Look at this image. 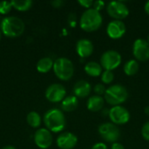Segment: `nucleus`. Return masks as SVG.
Wrapping results in <instances>:
<instances>
[{"label":"nucleus","mask_w":149,"mask_h":149,"mask_svg":"<svg viewBox=\"0 0 149 149\" xmlns=\"http://www.w3.org/2000/svg\"><path fill=\"white\" fill-rule=\"evenodd\" d=\"M92 91L91 84L86 80H79L73 86L74 96L77 98H86L87 97Z\"/></svg>","instance_id":"dca6fc26"},{"label":"nucleus","mask_w":149,"mask_h":149,"mask_svg":"<svg viewBox=\"0 0 149 149\" xmlns=\"http://www.w3.org/2000/svg\"><path fill=\"white\" fill-rule=\"evenodd\" d=\"M145 113H146L147 115H149V106H148V107L145 108Z\"/></svg>","instance_id":"f704fd0d"},{"label":"nucleus","mask_w":149,"mask_h":149,"mask_svg":"<svg viewBox=\"0 0 149 149\" xmlns=\"http://www.w3.org/2000/svg\"><path fill=\"white\" fill-rule=\"evenodd\" d=\"M53 64L54 62L51 58H43L37 63V70L42 73L48 72L52 68H53Z\"/></svg>","instance_id":"412c9836"},{"label":"nucleus","mask_w":149,"mask_h":149,"mask_svg":"<svg viewBox=\"0 0 149 149\" xmlns=\"http://www.w3.org/2000/svg\"><path fill=\"white\" fill-rule=\"evenodd\" d=\"M98 132L100 137L107 142L115 143L120 137L119 127L112 122H105L99 126Z\"/></svg>","instance_id":"423d86ee"},{"label":"nucleus","mask_w":149,"mask_h":149,"mask_svg":"<svg viewBox=\"0 0 149 149\" xmlns=\"http://www.w3.org/2000/svg\"><path fill=\"white\" fill-rule=\"evenodd\" d=\"M105 6H106L105 2H103V1H101V0H97V1H94L93 5V8L94 10L100 11V10H101Z\"/></svg>","instance_id":"c85d7f7f"},{"label":"nucleus","mask_w":149,"mask_h":149,"mask_svg":"<svg viewBox=\"0 0 149 149\" xmlns=\"http://www.w3.org/2000/svg\"><path fill=\"white\" fill-rule=\"evenodd\" d=\"M107 11L108 15L113 18V20H123L129 15L128 7L120 1L110 2L107 6Z\"/></svg>","instance_id":"6e6552de"},{"label":"nucleus","mask_w":149,"mask_h":149,"mask_svg":"<svg viewBox=\"0 0 149 149\" xmlns=\"http://www.w3.org/2000/svg\"><path fill=\"white\" fill-rule=\"evenodd\" d=\"M102 22L103 17L100 12L91 8L85 10L81 15L79 25L83 31L86 32H93L100 28Z\"/></svg>","instance_id":"f257e3e1"},{"label":"nucleus","mask_w":149,"mask_h":149,"mask_svg":"<svg viewBox=\"0 0 149 149\" xmlns=\"http://www.w3.org/2000/svg\"><path fill=\"white\" fill-rule=\"evenodd\" d=\"M1 30L5 36L9 38H17L23 34L24 24L19 17H7L1 22Z\"/></svg>","instance_id":"20e7f679"},{"label":"nucleus","mask_w":149,"mask_h":149,"mask_svg":"<svg viewBox=\"0 0 149 149\" xmlns=\"http://www.w3.org/2000/svg\"><path fill=\"white\" fill-rule=\"evenodd\" d=\"M126 31V24L121 20H113L108 23L107 27V35L113 39H119L122 38Z\"/></svg>","instance_id":"f8f14e48"},{"label":"nucleus","mask_w":149,"mask_h":149,"mask_svg":"<svg viewBox=\"0 0 149 149\" xmlns=\"http://www.w3.org/2000/svg\"><path fill=\"white\" fill-rule=\"evenodd\" d=\"M111 149H125V148H124V146L121 143L115 142V143H113L112 144Z\"/></svg>","instance_id":"7c9ffc66"},{"label":"nucleus","mask_w":149,"mask_h":149,"mask_svg":"<svg viewBox=\"0 0 149 149\" xmlns=\"http://www.w3.org/2000/svg\"><path fill=\"white\" fill-rule=\"evenodd\" d=\"M105 105V100L102 96L93 95L87 100V109L91 112H100Z\"/></svg>","instance_id":"f3484780"},{"label":"nucleus","mask_w":149,"mask_h":149,"mask_svg":"<svg viewBox=\"0 0 149 149\" xmlns=\"http://www.w3.org/2000/svg\"><path fill=\"white\" fill-rule=\"evenodd\" d=\"M93 51L94 46L91 40L87 38H81L78 40L76 44V52L79 57L88 58L93 53Z\"/></svg>","instance_id":"2eb2a0df"},{"label":"nucleus","mask_w":149,"mask_h":149,"mask_svg":"<svg viewBox=\"0 0 149 149\" xmlns=\"http://www.w3.org/2000/svg\"><path fill=\"white\" fill-rule=\"evenodd\" d=\"M106 90H107V88H106L105 85H104V84H100V83L96 84V85L94 86V87H93L94 93H96V95H99V96L104 95L105 93H106Z\"/></svg>","instance_id":"a878e982"},{"label":"nucleus","mask_w":149,"mask_h":149,"mask_svg":"<svg viewBox=\"0 0 149 149\" xmlns=\"http://www.w3.org/2000/svg\"><path fill=\"white\" fill-rule=\"evenodd\" d=\"M79 106V100L76 96H68L62 100L61 107L65 112H72Z\"/></svg>","instance_id":"6ab92c4d"},{"label":"nucleus","mask_w":149,"mask_h":149,"mask_svg":"<svg viewBox=\"0 0 149 149\" xmlns=\"http://www.w3.org/2000/svg\"><path fill=\"white\" fill-rule=\"evenodd\" d=\"M34 141L39 148L46 149L52 144V135L48 129L40 128L35 133Z\"/></svg>","instance_id":"ddd939ff"},{"label":"nucleus","mask_w":149,"mask_h":149,"mask_svg":"<svg viewBox=\"0 0 149 149\" xmlns=\"http://www.w3.org/2000/svg\"><path fill=\"white\" fill-rule=\"evenodd\" d=\"M133 54L137 61L149 60V43L147 39L138 38L133 45Z\"/></svg>","instance_id":"9d476101"},{"label":"nucleus","mask_w":149,"mask_h":149,"mask_svg":"<svg viewBox=\"0 0 149 149\" xmlns=\"http://www.w3.org/2000/svg\"><path fill=\"white\" fill-rule=\"evenodd\" d=\"M121 55L114 50H108L100 57V65L105 71H113L118 68L121 64Z\"/></svg>","instance_id":"0eeeda50"},{"label":"nucleus","mask_w":149,"mask_h":149,"mask_svg":"<svg viewBox=\"0 0 149 149\" xmlns=\"http://www.w3.org/2000/svg\"><path fill=\"white\" fill-rule=\"evenodd\" d=\"M10 3L12 7L20 11H25L29 10L32 4V2L31 0H12L10 1Z\"/></svg>","instance_id":"4be33fe9"},{"label":"nucleus","mask_w":149,"mask_h":149,"mask_svg":"<svg viewBox=\"0 0 149 149\" xmlns=\"http://www.w3.org/2000/svg\"><path fill=\"white\" fill-rule=\"evenodd\" d=\"M53 71L55 75L63 81L72 79L74 73V66L72 62L66 58H59L53 64Z\"/></svg>","instance_id":"39448f33"},{"label":"nucleus","mask_w":149,"mask_h":149,"mask_svg":"<svg viewBox=\"0 0 149 149\" xmlns=\"http://www.w3.org/2000/svg\"><path fill=\"white\" fill-rule=\"evenodd\" d=\"M78 143V138L70 132L62 133L57 138V145L61 149H72Z\"/></svg>","instance_id":"4468645a"},{"label":"nucleus","mask_w":149,"mask_h":149,"mask_svg":"<svg viewBox=\"0 0 149 149\" xmlns=\"http://www.w3.org/2000/svg\"><path fill=\"white\" fill-rule=\"evenodd\" d=\"M128 99L127 89L120 84L110 86L104 94L105 101L112 107L120 106Z\"/></svg>","instance_id":"f03ea898"},{"label":"nucleus","mask_w":149,"mask_h":149,"mask_svg":"<svg viewBox=\"0 0 149 149\" xmlns=\"http://www.w3.org/2000/svg\"><path fill=\"white\" fill-rule=\"evenodd\" d=\"M141 135L144 140L149 141V121H147L141 128Z\"/></svg>","instance_id":"bb28decb"},{"label":"nucleus","mask_w":149,"mask_h":149,"mask_svg":"<svg viewBox=\"0 0 149 149\" xmlns=\"http://www.w3.org/2000/svg\"><path fill=\"white\" fill-rule=\"evenodd\" d=\"M114 80V73L113 71H104L101 74V81L103 84L110 85Z\"/></svg>","instance_id":"b1692460"},{"label":"nucleus","mask_w":149,"mask_h":149,"mask_svg":"<svg viewBox=\"0 0 149 149\" xmlns=\"http://www.w3.org/2000/svg\"><path fill=\"white\" fill-rule=\"evenodd\" d=\"M12 8L11 3L8 1H2L0 2V14H7L10 11Z\"/></svg>","instance_id":"393cba45"},{"label":"nucleus","mask_w":149,"mask_h":149,"mask_svg":"<svg viewBox=\"0 0 149 149\" xmlns=\"http://www.w3.org/2000/svg\"><path fill=\"white\" fill-rule=\"evenodd\" d=\"M65 94L66 90L65 86L60 84H52L49 86L45 91L46 99L52 103L62 101L65 98Z\"/></svg>","instance_id":"9b49d317"},{"label":"nucleus","mask_w":149,"mask_h":149,"mask_svg":"<svg viewBox=\"0 0 149 149\" xmlns=\"http://www.w3.org/2000/svg\"><path fill=\"white\" fill-rule=\"evenodd\" d=\"M27 122L31 127H38L41 124V117L37 112H31L27 115Z\"/></svg>","instance_id":"5701e85b"},{"label":"nucleus","mask_w":149,"mask_h":149,"mask_svg":"<svg viewBox=\"0 0 149 149\" xmlns=\"http://www.w3.org/2000/svg\"><path fill=\"white\" fill-rule=\"evenodd\" d=\"M139 68H140V65H139L138 61L136 59H130L125 63L123 70L126 75L134 76L138 72Z\"/></svg>","instance_id":"aec40b11"},{"label":"nucleus","mask_w":149,"mask_h":149,"mask_svg":"<svg viewBox=\"0 0 149 149\" xmlns=\"http://www.w3.org/2000/svg\"><path fill=\"white\" fill-rule=\"evenodd\" d=\"M108 116L112 123L117 125H124L127 123L130 120V113L128 110L122 106L113 107L109 112Z\"/></svg>","instance_id":"1a4fd4ad"},{"label":"nucleus","mask_w":149,"mask_h":149,"mask_svg":"<svg viewBox=\"0 0 149 149\" xmlns=\"http://www.w3.org/2000/svg\"><path fill=\"white\" fill-rule=\"evenodd\" d=\"M91 149H108V148H107V146L105 143H103V142H98V143L94 144L92 147Z\"/></svg>","instance_id":"c756f323"},{"label":"nucleus","mask_w":149,"mask_h":149,"mask_svg":"<svg viewBox=\"0 0 149 149\" xmlns=\"http://www.w3.org/2000/svg\"><path fill=\"white\" fill-rule=\"evenodd\" d=\"M0 39H1V31H0Z\"/></svg>","instance_id":"e433bc0d"},{"label":"nucleus","mask_w":149,"mask_h":149,"mask_svg":"<svg viewBox=\"0 0 149 149\" xmlns=\"http://www.w3.org/2000/svg\"><path fill=\"white\" fill-rule=\"evenodd\" d=\"M102 66L100 63L95 61H90L85 65V72L88 76L91 77H99L102 74Z\"/></svg>","instance_id":"a211bd4d"},{"label":"nucleus","mask_w":149,"mask_h":149,"mask_svg":"<svg viewBox=\"0 0 149 149\" xmlns=\"http://www.w3.org/2000/svg\"><path fill=\"white\" fill-rule=\"evenodd\" d=\"M64 3V2L63 1H61V0H55V1H52V4L55 7V8H59V7H61V5Z\"/></svg>","instance_id":"2f4dec72"},{"label":"nucleus","mask_w":149,"mask_h":149,"mask_svg":"<svg viewBox=\"0 0 149 149\" xmlns=\"http://www.w3.org/2000/svg\"><path fill=\"white\" fill-rule=\"evenodd\" d=\"M147 41H148V43H149V35H148V38H147Z\"/></svg>","instance_id":"c9c22d12"},{"label":"nucleus","mask_w":149,"mask_h":149,"mask_svg":"<svg viewBox=\"0 0 149 149\" xmlns=\"http://www.w3.org/2000/svg\"><path fill=\"white\" fill-rule=\"evenodd\" d=\"M2 149H16L14 147H12V146H6V147H4V148H3Z\"/></svg>","instance_id":"72a5a7b5"},{"label":"nucleus","mask_w":149,"mask_h":149,"mask_svg":"<svg viewBox=\"0 0 149 149\" xmlns=\"http://www.w3.org/2000/svg\"><path fill=\"white\" fill-rule=\"evenodd\" d=\"M78 3L82 6V7H84V8H86V10H88V9H91V7L93 5V1H92V0H79L78 1Z\"/></svg>","instance_id":"cd10ccee"},{"label":"nucleus","mask_w":149,"mask_h":149,"mask_svg":"<svg viewBox=\"0 0 149 149\" xmlns=\"http://www.w3.org/2000/svg\"><path fill=\"white\" fill-rule=\"evenodd\" d=\"M144 9H145V11H146V13L149 15V1H148L146 3H145V7H144Z\"/></svg>","instance_id":"473e14b6"},{"label":"nucleus","mask_w":149,"mask_h":149,"mask_svg":"<svg viewBox=\"0 0 149 149\" xmlns=\"http://www.w3.org/2000/svg\"><path fill=\"white\" fill-rule=\"evenodd\" d=\"M44 122L49 131L53 133L61 132L65 127V117L62 111L52 108L47 111L44 116Z\"/></svg>","instance_id":"7ed1b4c3"}]
</instances>
